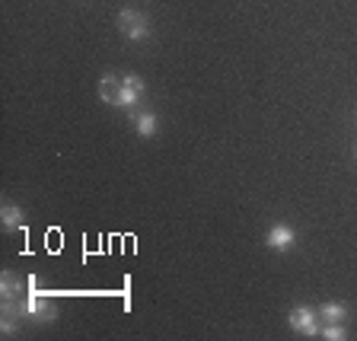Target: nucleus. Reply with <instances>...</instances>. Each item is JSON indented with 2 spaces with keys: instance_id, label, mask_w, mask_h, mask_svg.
<instances>
[{
  "instance_id": "obj_1",
  "label": "nucleus",
  "mask_w": 357,
  "mask_h": 341,
  "mask_svg": "<svg viewBox=\"0 0 357 341\" xmlns=\"http://www.w3.org/2000/svg\"><path fill=\"white\" fill-rule=\"evenodd\" d=\"M20 316L22 319H36V322H52L58 319V306L48 303L36 290V275H29V297L20 300Z\"/></svg>"
},
{
  "instance_id": "obj_2",
  "label": "nucleus",
  "mask_w": 357,
  "mask_h": 341,
  "mask_svg": "<svg viewBox=\"0 0 357 341\" xmlns=\"http://www.w3.org/2000/svg\"><path fill=\"white\" fill-rule=\"evenodd\" d=\"M119 29H121V36L131 38V42H144V38L150 36V20L141 13V10L125 7L119 13Z\"/></svg>"
},
{
  "instance_id": "obj_3",
  "label": "nucleus",
  "mask_w": 357,
  "mask_h": 341,
  "mask_svg": "<svg viewBox=\"0 0 357 341\" xmlns=\"http://www.w3.org/2000/svg\"><path fill=\"white\" fill-rule=\"evenodd\" d=\"M147 93V83L137 74H121V96H119V109H134V105L144 99Z\"/></svg>"
},
{
  "instance_id": "obj_4",
  "label": "nucleus",
  "mask_w": 357,
  "mask_h": 341,
  "mask_svg": "<svg viewBox=\"0 0 357 341\" xmlns=\"http://www.w3.org/2000/svg\"><path fill=\"white\" fill-rule=\"evenodd\" d=\"M287 322H290V328L294 332H300V335H319V319H316V312L310 310V306H294L290 310V316H287Z\"/></svg>"
},
{
  "instance_id": "obj_5",
  "label": "nucleus",
  "mask_w": 357,
  "mask_h": 341,
  "mask_svg": "<svg viewBox=\"0 0 357 341\" xmlns=\"http://www.w3.org/2000/svg\"><path fill=\"white\" fill-rule=\"evenodd\" d=\"M294 243H297V233H294V227H287V223H275V227L265 233V245L275 249V252H287Z\"/></svg>"
},
{
  "instance_id": "obj_6",
  "label": "nucleus",
  "mask_w": 357,
  "mask_h": 341,
  "mask_svg": "<svg viewBox=\"0 0 357 341\" xmlns=\"http://www.w3.org/2000/svg\"><path fill=\"white\" fill-rule=\"evenodd\" d=\"M26 281H29V278H20L16 271H3V275H0V297L3 300H20V294L29 287Z\"/></svg>"
},
{
  "instance_id": "obj_7",
  "label": "nucleus",
  "mask_w": 357,
  "mask_h": 341,
  "mask_svg": "<svg viewBox=\"0 0 357 341\" xmlns=\"http://www.w3.org/2000/svg\"><path fill=\"white\" fill-rule=\"evenodd\" d=\"M119 96H121V77L119 74H102V80H99V99L119 109Z\"/></svg>"
},
{
  "instance_id": "obj_8",
  "label": "nucleus",
  "mask_w": 357,
  "mask_h": 341,
  "mask_svg": "<svg viewBox=\"0 0 357 341\" xmlns=\"http://www.w3.org/2000/svg\"><path fill=\"white\" fill-rule=\"evenodd\" d=\"M0 223H3V230L7 233L26 230V217H22L20 204H3V208H0Z\"/></svg>"
},
{
  "instance_id": "obj_9",
  "label": "nucleus",
  "mask_w": 357,
  "mask_h": 341,
  "mask_svg": "<svg viewBox=\"0 0 357 341\" xmlns=\"http://www.w3.org/2000/svg\"><path fill=\"white\" fill-rule=\"evenodd\" d=\"M134 131L141 134V137H153L160 131V119H156L153 112H137L134 115Z\"/></svg>"
},
{
  "instance_id": "obj_10",
  "label": "nucleus",
  "mask_w": 357,
  "mask_h": 341,
  "mask_svg": "<svg viewBox=\"0 0 357 341\" xmlns=\"http://www.w3.org/2000/svg\"><path fill=\"white\" fill-rule=\"evenodd\" d=\"M348 316V306L344 303H322L319 306V319L322 322H344Z\"/></svg>"
},
{
  "instance_id": "obj_11",
  "label": "nucleus",
  "mask_w": 357,
  "mask_h": 341,
  "mask_svg": "<svg viewBox=\"0 0 357 341\" xmlns=\"http://www.w3.org/2000/svg\"><path fill=\"white\" fill-rule=\"evenodd\" d=\"M319 335L326 341H344V338H348V332H344L342 322H326V326L319 328Z\"/></svg>"
},
{
  "instance_id": "obj_12",
  "label": "nucleus",
  "mask_w": 357,
  "mask_h": 341,
  "mask_svg": "<svg viewBox=\"0 0 357 341\" xmlns=\"http://www.w3.org/2000/svg\"><path fill=\"white\" fill-rule=\"evenodd\" d=\"M16 319H22V316H13V312H3V319H0V332L7 335V338H13L16 328H20V322H16Z\"/></svg>"
},
{
  "instance_id": "obj_13",
  "label": "nucleus",
  "mask_w": 357,
  "mask_h": 341,
  "mask_svg": "<svg viewBox=\"0 0 357 341\" xmlns=\"http://www.w3.org/2000/svg\"><path fill=\"white\" fill-rule=\"evenodd\" d=\"M354 156H357V153H354Z\"/></svg>"
}]
</instances>
